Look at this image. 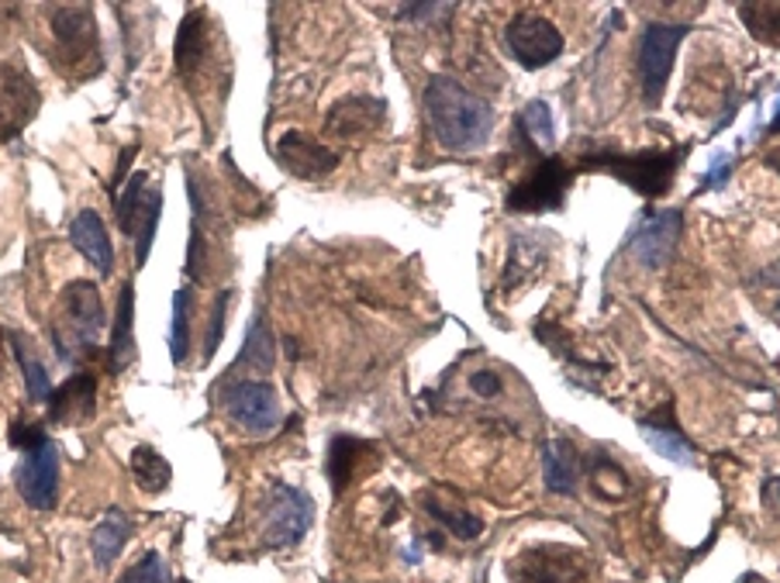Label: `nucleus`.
Here are the masks:
<instances>
[{
	"instance_id": "nucleus-1",
	"label": "nucleus",
	"mask_w": 780,
	"mask_h": 583,
	"mask_svg": "<svg viewBox=\"0 0 780 583\" xmlns=\"http://www.w3.org/2000/svg\"><path fill=\"white\" fill-rule=\"evenodd\" d=\"M425 115L432 135L446 153H476L491 142L494 107L452 76H432L425 83Z\"/></svg>"
},
{
	"instance_id": "nucleus-2",
	"label": "nucleus",
	"mask_w": 780,
	"mask_h": 583,
	"mask_svg": "<svg viewBox=\"0 0 780 583\" xmlns=\"http://www.w3.org/2000/svg\"><path fill=\"white\" fill-rule=\"evenodd\" d=\"M104 335V305L101 290L91 279H73V284L59 294V318L52 325V342L62 359L73 353L94 349Z\"/></svg>"
},
{
	"instance_id": "nucleus-3",
	"label": "nucleus",
	"mask_w": 780,
	"mask_h": 583,
	"mask_svg": "<svg viewBox=\"0 0 780 583\" xmlns=\"http://www.w3.org/2000/svg\"><path fill=\"white\" fill-rule=\"evenodd\" d=\"M684 148H670V153H633V156H618V153H591L588 166L608 169L612 177H618L622 183H628L642 198H663L670 190V180L681 166Z\"/></svg>"
},
{
	"instance_id": "nucleus-4",
	"label": "nucleus",
	"mask_w": 780,
	"mask_h": 583,
	"mask_svg": "<svg viewBox=\"0 0 780 583\" xmlns=\"http://www.w3.org/2000/svg\"><path fill=\"white\" fill-rule=\"evenodd\" d=\"M690 35V25H674V21H649L642 28L639 41V80H642V100L649 107H657L666 80L674 73V59L681 41Z\"/></svg>"
},
{
	"instance_id": "nucleus-5",
	"label": "nucleus",
	"mask_w": 780,
	"mask_h": 583,
	"mask_svg": "<svg viewBox=\"0 0 780 583\" xmlns=\"http://www.w3.org/2000/svg\"><path fill=\"white\" fill-rule=\"evenodd\" d=\"M115 204H118L121 231L135 242V263L145 266L149 249H153V239H156V228H159L163 193H159V187H149L145 172H135V177L125 183V193L115 198Z\"/></svg>"
},
{
	"instance_id": "nucleus-6",
	"label": "nucleus",
	"mask_w": 780,
	"mask_h": 583,
	"mask_svg": "<svg viewBox=\"0 0 780 583\" xmlns=\"http://www.w3.org/2000/svg\"><path fill=\"white\" fill-rule=\"evenodd\" d=\"M315 522V501L308 490L291 487V484H276L270 490V508H267V522H263V543L270 549H291L300 538L308 535Z\"/></svg>"
},
{
	"instance_id": "nucleus-7",
	"label": "nucleus",
	"mask_w": 780,
	"mask_h": 583,
	"mask_svg": "<svg viewBox=\"0 0 780 583\" xmlns=\"http://www.w3.org/2000/svg\"><path fill=\"white\" fill-rule=\"evenodd\" d=\"M505 46L518 59V67L543 70L567 49V38L543 14H515L505 28Z\"/></svg>"
},
{
	"instance_id": "nucleus-8",
	"label": "nucleus",
	"mask_w": 780,
	"mask_h": 583,
	"mask_svg": "<svg viewBox=\"0 0 780 583\" xmlns=\"http://www.w3.org/2000/svg\"><path fill=\"white\" fill-rule=\"evenodd\" d=\"M222 407L235 425H243L246 431H252V436H270V431H276L280 421H284L280 397L263 380L228 383L222 391Z\"/></svg>"
},
{
	"instance_id": "nucleus-9",
	"label": "nucleus",
	"mask_w": 780,
	"mask_h": 583,
	"mask_svg": "<svg viewBox=\"0 0 780 583\" xmlns=\"http://www.w3.org/2000/svg\"><path fill=\"white\" fill-rule=\"evenodd\" d=\"M681 228H684V218H681L677 207L646 211L642 218L636 222V228L628 231L625 249H628V255H633L639 266L663 270L670 263V255H674V249H677Z\"/></svg>"
},
{
	"instance_id": "nucleus-10",
	"label": "nucleus",
	"mask_w": 780,
	"mask_h": 583,
	"mask_svg": "<svg viewBox=\"0 0 780 583\" xmlns=\"http://www.w3.org/2000/svg\"><path fill=\"white\" fill-rule=\"evenodd\" d=\"M14 484L25 504H32L35 511H52L59 504V452L52 439L21 452Z\"/></svg>"
},
{
	"instance_id": "nucleus-11",
	"label": "nucleus",
	"mask_w": 780,
	"mask_h": 583,
	"mask_svg": "<svg viewBox=\"0 0 780 583\" xmlns=\"http://www.w3.org/2000/svg\"><path fill=\"white\" fill-rule=\"evenodd\" d=\"M588 559L570 546H535L511 563V583H580Z\"/></svg>"
},
{
	"instance_id": "nucleus-12",
	"label": "nucleus",
	"mask_w": 780,
	"mask_h": 583,
	"mask_svg": "<svg viewBox=\"0 0 780 583\" xmlns=\"http://www.w3.org/2000/svg\"><path fill=\"white\" fill-rule=\"evenodd\" d=\"M567 187H570V169L563 166V159L546 156V159H539V166L529 172V177L508 193V207L529 211V214L532 211H556V207H563Z\"/></svg>"
},
{
	"instance_id": "nucleus-13",
	"label": "nucleus",
	"mask_w": 780,
	"mask_h": 583,
	"mask_svg": "<svg viewBox=\"0 0 780 583\" xmlns=\"http://www.w3.org/2000/svg\"><path fill=\"white\" fill-rule=\"evenodd\" d=\"M49 421L52 425H86L97 415V380L94 373H73L52 386L49 394Z\"/></svg>"
},
{
	"instance_id": "nucleus-14",
	"label": "nucleus",
	"mask_w": 780,
	"mask_h": 583,
	"mask_svg": "<svg viewBox=\"0 0 780 583\" xmlns=\"http://www.w3.org/2000/svg\"><path fill=\"white\" fill-rule=\"evenodd\" d=\"M276 159L287 172L300 180H321L339 166V156L332 148H324L321 142L308 139L305 132H287L284 139L276 142Z\"/></svg>"
},
{
	"instance_id": "nucleus-15",
	"label": "nucleus",
	"mask_w": 780,
	"mask_h": 583,
	"mask_svg": "<svg viewBox=\"0 0 780 583\" xmlns=\"http://www.w3.org/2000/svg\"><path fill=\"white\" fill-rule=\"evenodd\" d=\"M70 242L86 259H91L94 270L101 276H111V270H115V246H111V239H107V228H104L97 211L86 207V211L76 214V218L70 222Z\"/></svg>"
},
{
	"instance_id": "nucleus-16",
	"label": "nucleus",
	"mask_w": 780,
	"mask_h": 583,
	"mask_svg": "<svg viewBox=\"0 0 780 583\" xmlns=\"http://www.w3.org/2000/svg\"><path fill=\"white\" fill-rule=\"evenodd\" d=\"M383 100L377 97H345L339 100L329 118H324V128H329L332 135H342V139H353V135H366L374 132V128L383 121Z\"/></svg>"
},
{
	"instance_id": "nucleus-17",
	"label": "nucleus",
	"mask_w": 780,
	"mask_h": 583,
	"mask_svg": "<svg viewBox=\"0 0 780 583\" xmlns=\"http://www.w3.org/2000/svg\"><path fill=\"white\" fill-rule=\"evenodd\" d=\"M128 538H132V522H128V517L118 508L104 511V517L91 532V556H94V567L101 573L111 570L118 563V556L125 552Z\"/></svg>"
},
{
	"instance_id": "nucleus-18",
	"label": "nucleus",
	"mask_w": 780,
	"mask_h": 583,
	"mask_svg": "<svg viewBox=\"0 0 780 583\" xmlns=\"http://www.w3.org/2000/svg\"><path fill=\"white\" fill-rule=\"evenodd\" d=\"M132 321H135V290L132 284L121 287L118 297V314H115V329H111V342H107V370L121 373L135 362V335H132Z\"/></svg>"
},
{
	"instance_id": "nucleus-19",
	"label": "nucleus",
	"mask_w": 780,
	"mask_h": 583,
	"mask_svg": "<svg viewBox=\"0 0 780 583\" xmlns=\"http://www.w3.org/2000/svg\"><path fill=\"white\" fill-rule=\"evenodd\" d=\"M639 431H642V439L653 445V452H660L663 460L677 463V466L695 463V449H690V442L674 428V421H670V404L663 407V418H642Z\"/></svg>"
},
{
	"instance_id": "nucleus-20",
	"label": "nucleus",
	"mask_w": 780,
	"mask_h": 583,
	"mask_svg": "<svg viewBox=\"0 0 780 583\" xmlns=\"http://www.w3.org/2000/svg\"><path fill=\"white\" fill-rule=\"evenodd\" d=\"M580 473V456L570 439H549L543 445V477L553 493H574Z\"/></svg>"
},
{
	"instance_id": "nucleus-21",
	"label": "nucleus",
	"mask_w": 780,
	"mask_h": 583,
	"mask_svg": "<svg viewBox=\"0 0 780 583\" xmlns=\"http://www.w3.org/2000/svg\"><path fill=\"white\" fill-rule=\"evenodd\" d=\"M208 46H211L208 41V17H204V11H190L184 17L180 32H177V70H180L184 80L201 70Z\"/></svg>"
},
{
	"instance_id": "nucleus-22",
	"label": "nucleus",
	"mask_w": 780,
	"mask_h": 583,
	"mask_svg": "<svg viewBox=\"0 0 780 583\" xmlns=\"http://www.w3.org/2000/svg\"><path fill=\"white\" fill-rule=\"evenodd\" d=\"M276 353V342H273V332L267 325L263 314H252L249 329H246V342H243V353H238V366H246V370L267 377L273 370V356Z\"/></svg>"
},
{
	"instance_id": "nucleus-23",
	"label": "nucleus",
	"mask_w": 780,
	"mask_h": 583,
	"mask_svg": "<svg viewBox=\"0 0 780 583\" xmlns=\"http://www.w3.org/2000/svg\"><path fill=\"white\" fill-rule=\"evenodd\" d=\"M128 469H132V480L145 493H163L173 480V469H169L166 456L156 452L153 445H135L132 456H128Z\"/></svg>"
},
{
	"instance_id": "nucleus-24",
	"label": "nucleus",
	"mask_w": 780,
	"mask_h": 583,
	"mask_svg": "<svg viewBox=\"0 0 780 583\" xmlns=\"http://www.w3.org/2000/svg\"><path fill=\"white\" fill-rule=\"evenodd\" d=\"M366 452H374L370 442L363 439H353V436H335L332 445H329V480H332V490L342 493L345 487L353 484V469H356V460L366 456Z\"/></svg>"
},
{
	"instance_id": "nucleus-25",
	"label": "nucleus",
	"mask_w": 780,
	"mask_h": 583,
	"mask_svg": "<svg viewBox=\"0 0 780 583\" xmlns=\"http://www.w3.org/2000/svg\"><path fill=\"white\" fill-rule=\"evenodd\" d=\"M52 32L67 49H83V46L94 49V38H97L91 8H56L52 11Z\"/></svg>"
},
{
	"instance_id": "nucleus-26",
	"label": "nucleus",
	"mask_w": 780,
	"mask_h": 583,
	"mask_svg": "<svg viewBox=\"0 0 780 583\" xmlns=\"http://www.w3.org/2000/svg\"><path fill=\"white\" fill-rule=\"evenodd\" d=\"M8 338H11V345H14V359H17V366H21V377H25L28 397H32V401H49V394H52V380H49V370H46V366H42V362L35 359L28 338L21 335V332H11Z\"/></svg>"
},
{
	"instance_id": "nucleus-27",
	"label": "nucleus",
	"mask_w": 780,
	"mask_h": 583,
	"mask_svg": "<svg viewBox=\"0 0 780 583\" xmlns=\"http://www.w3.org/2000/svg\"><path fill=\"white\" fill-rule=\"evenodd\" d=\"M190 318H193V290L180 287L173 297V325H169V356L173 366H184L190 353Z\"/></svg>"
},
{
	"instance_id": "nucleus-28",
	"label": "nucleus",
	"mask_w": 780,
	"mask_h": 583,
	"mask_svg": "<svg viewBox=\"0 0 780 583\" xmlns=\"http://www.w3.org/2000/svg\"><path fill=\"white\" fill-rule=\"evenodd\" d=\"M422 504H425V511H428L432 517H436L439 525H446V528H449L452 535H457V538H466V543L484 532V522H481V517H476V514H470V511H457V508H446L442 501L432 498V493H425Z\"/></svg>"
},
{
	"instance_id": "nucleus-29",
	"label": "nucleus",
	"mask_w": 780,
	"mask_h": 583,
	"mask_svg": "<svg viewBox=\"0 0 780 583\" xmlns=\"http://www.w3.org/2000/svg\"><path fill=\"white\" fill-rule=\"evenodd\" d=\"M518 128H522V135L532 139V145L549 148L556 142V121L546 100H529L525 111L518 115Z\"/></svg>"
},
{
	"instance_id": "nucleus-30",
	"label": "nucleus",
	"mask_w": 780,
	"mask_h": 583,
	"mask_svg": "<svg viewBox=\"0 0 780 583\" xmlns=\"http://www.w3.org/2000/svg\"><path fill=\"white\" fill-rule=\"evenodd\" d=\"M740 14H743L753 38L780 49V4H743Z\"/></svg>"
},
{
	"instance_id": "nucleus-31",
	"label": "nucleus",
	"mask_w": 780,
	"mask_h": 583,
	"mask_svg": "<svg viewBox=\"0 0 780 583\" xmlns=\"http://www.w3.org/2000/svg\"><path fill=\"white\" fill-rule=\"evenodd\" d=\"M118 583H173V573L159 552H145Z\"/></svg>"
},
{
	"instance_id": "nucleus-32",
	"label": "nucleus",
	"mask_w": 780,
	"mask_h": 583,
	"mask_svg": "<svg viewBox=\"0 0 780 583\" xmlns=\"http://www.w3.org/2000/svg\"><path fill=\"white\" fill-rule=\"evenodd\" d=\"M228 290H222L214 297V308H211V321H208V335H204V362L218 353V345L225 338V318H228Z\"/></svg>"
},
{
	"instance_id": "nucleus-33",
	"label": "nucleus",
	"mask_w": 780,
	"mask_h": 583,
	"mask_svg": "<svg viewBox=\"0 0 780 583\" xmlns=\"http://www.w3.org/2000/svg\"><path fill=\"white\" fill-rule=\"evenodd\" d=\"M729 172H732V153H714L708 163V172L701 177V190H719L729 183Z\"/></svg>"
},
{
	"instance_id": "nucleus-34",
	"label": "nucleus",
	"mask_w": 780,
	"mask_h": 583,
	"mask_svg": "<svg viewBox=\"0 0 780 583\" xmlns=\"http://www.w3.org/2000/svg\"><path fill=\"white\" fill-rule=\"evenodd\" d=\"M46 439H49V436H46V431H42L38 425H21V421H17V425L11 428V445L21 449V452L35 449L38 442H46Z\"/></svg>"
},
{
	"instance_id": "nucleus-35",
	"label": "nucleus",
	"mask_w": 780,
	"mask_h": 583,
	"mask_svg": "<svg viewBox=\"0 0 780 583\" xmlns=\"http://www.w3.org/2000/svg\"><path fill=\"white\" fill-rule=\"evenodd\" d=\"M470 386H473V394H481V397H497L505 391V383H501V377L497 373H491V370H481V373H473L470 377Z\"/></svg>"
},
{
	"instance_id": "nucleus-36",
	"label": "nucleus",
	"mask_w": 780,
	"mask_h": 583,
	"mask_svg": "<svg viewBox=\"0 0 780 583\" xmlns=\"http://www.w3.org/2000/svg\"><path fill=\"white\" fill-rule=\"evenodd\" d=\"M764 508L780 522V477H773V480L764 484Z\"/></svg>"
},
{
	"instance_id": "nucleus-37",
	"label": "nucleus",
	"mask_w": 780,
	"mask_h": 583,
	"mask_svg": "<svg viewBox=\"0 0 780 583\" xmlns=\"http://www.w3.org/2000/svg\"><path fill=\"white\" fill-rule=\"evenodd\" d=\"M767 135H780V97H777V111H773V118L767 124Z\"/></svg>"
},
{
	"instance_id": "nucleus-38",
	"label": "nucleus",
	"mask_w": 780,
	"mask_h": 583,
	"mask_svg": "<svg viewBox=\"0 0 780 583\" xmlns=\"http://www.w3.org/2000/svg\"><path fill=\"white\" fill-rule=\"evenodd\" d=\"M767 163H770V166H773V169L780 172V148H773V153L767 156Z\"/></svg>"
},
{
	"instance_id": "nucleus-39",
	"label": "nucleus",
	"mask_w": 780,
	"mask_h": 583,
	"mask_svg": "<svg viewBox=\"0 0 780 583\" xmlns=\"http://www.w3.org/2000/svg\"><path fill=\"white\" fill-rule=\"evenodd\" d=\"M0 356H4V332H0ZM0 377H4V366H0Z\"/></svg>"
}]
</instances>
